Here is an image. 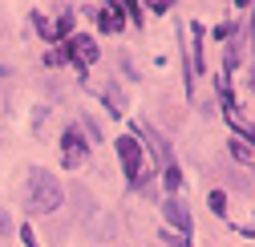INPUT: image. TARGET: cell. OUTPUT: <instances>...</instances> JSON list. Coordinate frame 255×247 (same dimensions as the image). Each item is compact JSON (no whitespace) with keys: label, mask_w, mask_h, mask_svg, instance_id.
Listing matches in <instances>:
<instances>
[{"label":"cell","mask_w":255,"mask_h":247,"mask_svg":"<svg viewBox=\"0 0 255 247\" xmlns=\"http://www.w3.org/2000/svg\"><path fill=\"white\" fill-rule=\"evenodd\" d=\"M118 158H122V166H126V178L138 182L146 178V162H142V146L134 142V138H118Z\"/></svg>","instance_id":"3"},{"label":"cell","mask_w":255,"mask_h":247,"mask_svg":"<svg viewBox=\"0 0 255 247\" xmlns=\"http://www.w3.org/2000/svg\"><path fill=\"white\" fill-rule=\"evenodd\" d=\"M57 207H61V182L49 170L33 166L28 170V211L41 215V211H57Z\"/></svg>","instance_id":"1"},{"label":"cell","mask_w":255,"mask_h":247,"mask_svg":"<svg viewBox=\"0 0 255 247\" xmlns=\"http://www.w3.org/2000/svg\"><path fill=\"white\" fill-rule=\"evenodd\" d=\"M239 4H247V0H239Z\"/></svg>","instance_id":"13"},{"label":"cell","mask_w":255,"mask_h":247,"mask_svg":"<svg viewBox=\"0 0 255 247\" xmlns=\"http://www.w3.org/2000/svg\"><path fill=\"white\" fill-rule=\"evenodd\" d=\"M251 37H255V24H251Z\"/></svg>","instance_id":"12"},{"label":"cell","mask_w":255,"mask_h":247,"mask_svg":"<svg viewBox=\"0 0 255 247\" xmlns=\"http://www.w3.org/2000/svg\"><path fill=\"white\" fill-rule=\"evenodd\" d=\"M142 134H146V142H150V146H154V154H158V166H162V178H166V187L174 191V187H178V166H174V154H170L166 138L158 134L154 126H142Z\"/></svg>","instance_id":"2"},{"label":"cell","mask_w":255,"mask_h":247,"mask_svg":"<svg viewBox=\"0 0 255 247\" xmlns=\"http://www.w3.org/2000/svg\"><path fill=\"white\" fill-rule=\"evenodd\" d=\"M211 207H215V215H223V211H227V203H223V195H219V191L211 195Z\"/></svg>","instance_id":"9"},{"label":"cell","mask_w":255,"mask_h":247,"mask_svg":"<svg viewBox=\"0 0 255 247\" xmlns=\"http://www.w3.org/2000/svg\"><path fill=\"white\" fill-rule=\"evenodd\" d=\"M162 211H166V219H170V223H178V231H182V235L190 231V219H186V207H182L178 199H166V203H162Z\"/></svg>","instance_id":"6"},{"label":"cell","mask_w":255,"mask_h":247,"mask_svg":"<svg viewBox=\"0 0 255 247\" xmlns=\"http://www.w3.org/2000/svg\"><path fill=\"white\" fill-rule=\"evenodd\" d=\"M69 53H73V61L81 57V69H85V65H93V61H98V45H93L89 37H73V41H69Z\"/></svg>","instance_id":"5"},{"label":"cell","mask_w":255,"mask_h":247,"mask_svg":"<svg viewBox=\"0 0 255 247\" xmlns=\"http://www.w3.org/2000/svg\"><path fill=\"white\" fill-rule=\"evenodd\" d=\"M102 24H106V28H122V12L110 4V12H102Z\"/></svg>","instance_id":"7"},{"label":"cell","mask_w":255,"mask_h":247,"mask_svg":"<svg viewBox=\"0 0 255 247\" xmlns=\"http://www.w3.org/2000/svg\"><path fill=\"white\" fill-rule=\"evenodd\" d=\"M85 158V142H81V134H77V126H69L65 130V166L69 170H77V162Z\"/></svg>","instance_id":"4"},{"label":"cell","mask_w":255,"mask_h":247,"mask_svg":"<svg viewBox=\"0 0 255 247\" xmlns=\"http://www.w3.org/2000/svg\"><path fill=\"white\" fill-rule=\"evenodd\" d=\"M4 231H8V219H0V235H4Z\"/></svg>","instance_id":"11"},{"label":"cell","mask_w":255,"mask_h":247,"mask_svg":"<svg viewBox=\"0 0 255 247\" xmlns=\"http://www.w3.org/2000/svg\"><path fill=\"white\" fill-rule=\"evenodd\" d=\"M126 4H130V12H134V16L142 20V8H138V0H126Z\"/></svg>","instance_id":"10"},{"label":"cell","mask_w":255,"mask_h":247,"mask_svg":"<svg viewBox=\"0 0 255 247\" xmlns=\"http://www.w3.org/2000/svg\"><path fill=\"white\" fill-rule=\"evenodd\" d=\"M231 154H235V158H251V150H247V146H239V138L231 142Z\"/></svg>","instance_id":"8"}]
</instances>
